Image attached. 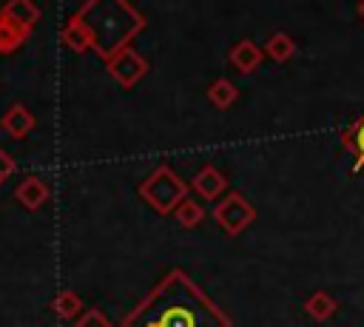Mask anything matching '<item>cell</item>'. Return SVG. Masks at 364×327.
<instances>
[{
	"mask_svg": "<svg viewBox=\"0 0 364 327\" xmlns=\"http://www.w3.org/2000/svg\"><path fill=\"white\" fill-rule=\"evenodd\" d=\"M0 125L6 128V134L9 136H14V139H23L31 128H34V117H31V111L26 108V105H20V102H14L6 114H3V119H0Z\"/></svg>",
	"mask_w": 364,
	"mask_h": 327,
	"instance_id": "obj_10",
	"label": "cell"
},
{
	"mask_svg": "<svg viewBox=\"0 0 364 327\" xmlns=\"http://www.w3.org/2000/svg\"><path fill=\"white\" fill-rule=\"evenodd\" d=\"M264 54H267L270 60H276V63H287V60L296 54V43H293L290 34L276 31V34L267 37V43H264Z\"/></svg>",
	"mask_w": 364,
	"mask_h": 327,
	"instance_id": "obj_14",
	"label": "cell"
},
{
	"mask_svg": "<svg viewBox=\"0 0 364 327\" xmlns=\"http://www.w3.org/2000/svg\"><path fill=\"white\" fill-rule=\"evenodd\" d=\"M139 196L156 210V213H173L188 199V182H182L168 165H159L142 185Z\"/></svg>",
	"mask_w": 364,
	"mask_h": 327,
	"instance_id": "obj_3",
	"label": "cell"
},
{
	"mask_svg": "<svg viewBox=\"0 0 364 327\" xmlns=\"http://www.w3.org/2000/svg\"><path fill=\"white\" fill-rule=\"evenodd\" d=\"M51 310L57 313V318L71 321V318H77V313L82 310V299H80L74 290H60V293L51 299Z\"/></svg>",
	"mask_w": 364,
	"mask_h": 327,
	"instance_id": "obj_16",
	"label": "cell"
},
{
	"mask_svg": "<svg viewBox=\"0 0 364 327\" xmlns=\"http://www.w3.org/2000/svg\"><path fill=\"white\" fill-rule=\"evenodd\" d=\"M341 145L353 154V173H364V111L341 131Z\"/></svg>",
	"mask_w": 364,
	"mask_h": 327,
	"instance_id": "obj_6",
	"label": "cell"
},
{
	"mask_svg": "<svg viewBox=\"0 0 364 327\" xmlns=\"http://www.w3.org/2000/svg\"><path fill=\"white\" fill-rule=\"evenodd\" d=\"M230 63H233V68L236 71H242V74H250V71H256L259 68V63H262V48L253 43V40H239V43H233V48H230Z\"/></svg>",
	"mask_w": 364,
	"mask_h": 327,
	"instance_id": "obj_9",
	"label": "cell"
},
{
	"mask_svg": "<svg viewBox=\"0 0 364 327\" xmlns=\"http://www.w3.org/2000/svg\"><path fill=\"white\" fill-rule=\"evenodd\" d=\"M355 11H358V17H361V23H364V0H358V6H355Z\"/></svg>",
	"mask_w": 364,
	"mask_h": 327,
	"instance_id": "obj_21",
	"label": "cell"
},
{
	"mask_svg": "<svg viewBox=\"0 0 364 327\" xmlns=\"http://www.w3.org/2000/svg\"><path fill=\"white\" fill-rule=\"evenodd\" d=\"M105 68H108V74H111L122 88H131V85H136V82L148 74V60H145L142 54H136L131 45H125V48H119V51L105 63Z\"/></svg>",
	"mask_w": 364,
	"mask_h": 327,
	"instance_id": "obj_5",
	"label": "cell"
},
{
	"mask_svg": "<svg viewBox=\"0 0 364 327\" xmlns=\"http://www.w3.org/2000/svg\"><path fill=\"white\" fill-rule=\"evenodd\" d=\"M60 37H63V43H65L71 51H77V54H80V51H85V48H94V45H91L88 31H85L74 17H71V20H68V26L60 31Z\"/></svg>",
	"mask_w": 364,
	"mask_h": 327,
	"instance_id": "obj_17",
	"label": "cell"
},
{
	"mask_svg": "<svg viewBox=\"0 0 364 327\" xmlns=\"http://www.w3.org/2000/svg\"><path fill=\"white\" fill-rule=\"evenodd\" d=\"M11 173H14V159H11V156H9V154L0 148V185H3V182H6Z\"/></svg>",
	"mask_w": 364,
	"mask_h": 327,
	"instance_id": "obj_20",
	"label": "cell"
},
{
	"mask_svg": "<svg viewBox=\"0 0 364 327\" xmlns=\"http://www.w3.org/2000/svg\"><path fill=\"white\" fill-rule=\"evenodd\" d=\"M236 97H239V88L230 80H225V77H219V80H213L208 85V100L216 108H230L236 102Z\"/></svg>",
	"mask_w": 364,
	"mask_h": 327,
	"instance_id": "obj_15",
	"label": "cell"
},
{
	"mask_svg": "<svg viewBox=\"0 0 364 327\" xmlns=\"http://www.w3.org/2000/svg\"><path fill=\"white\" fill-rule=\"evenodd\" d=\"M191 188H193L199 196H205V199H216V196L225 193V188H228V176H225L219 168L205 165V168H199V173H193Z\"/></svg>",
	"mask_w": 364,
	"mask_h": 327,
	"instance_id": "obj_7",
	"label": "cell"
},
{
	"mask_svg": "<svg viewBox=\"0 0 364 327\" xmlns=\"http://www.w3.org/2000/svg\"><path fill=\"white\" fill-rule=\"evenodd\" d=\"M14 196H17V202H20L23 208L37 210V208H43V205L48 202L51 191H48V185H46L43 179H37V176H26V179L17 185Z\"/></svg>",
	"mask_w": 364,
	"mask_h": 327,
	"instance_id": "obj_8",
	"label": "cell"
},
{
	"mask_svg": "<svg viewBox=\"0 0 364 327\" xmlns=\"http://www.w3.org/2000/svg\"><path fill=\"white\" fill-rule=\"evenodd\" d=\"M74 20L88 31L94 51L108 63L119 48L128 45V40L142 31L145 17L131 9L125 0H88Z\"/></svg>",
	"mask_w": 364,
	"mask_h": 327,
	"instance_id": "obj_2",
	"label": "cell"
},
{
	"mask_svg": "<svg viewBox=\"0 0 364 327\" xmlns=\"http://www.w3.org/2000/svg\"><path fill=\"white\" fill-rule=\"evenodd\" d=\"M304 310H307V316L313 321H330L336 316V310H338V301L327 290H316V293H310L304 299Z\"/></svg>",
	"mask_w": 364,
	"mask_h": 327,
	"instance_id": "obj_11",
	"label": "cell"
},
{
	"mask_svg": "<svg viewBox=\"0 0 364 327\" xmlns=\"http://www.w3.org/2000/svg\"><path fill=\"white\" fill-rule=\"evenodd\" d=\"M213 219L219 222V227L228 236H239L256 219V208L242 193H228L225 199H219L213 205Z\"/></svg>",
	"mask_w": 364,
	"mask_h": 327,
	"instance_id": "obj_4",
	"label": "cell"
},
{
	"mask_svg": "<svg viewBox=\"0 0 364 327\" xmlns=\"http://www.w3.org/2000/svg\"><path fill=\"white\" fill-rule=\"evenodd\" d=\"M119 327H233V321L188 273L171 270Z\"/></svg>",
	"mask_w": 364,
	"mask_h": 327,
	"instance_id": "obj_1",
	"label": "cell"
},
{
	"mask_svg": "<svg viewBox=\"0 0 364 327\" xmlns=\"http://www.w3.org/2000/svg\"><path fill=\"white\" fill-rule=\"evenodd\" d=\"M173 219H176L182 227H196V225L205 219V208H202L199 202H193V199H185V202L173 210Z\"/></svg>",
	"mask_w": 364,
	"mask_h": 327,
	"instance_id": "obj_18",
	"label": "cell"
},
{
	"mask_svg": "<svg viewBox=\"0 0 364 327\" xmlns=\"http://www.w3.org/2000/svg\"><path fill=\"white\" fill-rule=\"evenodd\" d=\"M74 327H111V321L105 318V313H102V310L91 307V310H85V313L77 318V324H74Z\"/></svg>",
	"mask_w": 364,
	"mask_h": 327,
	"instance_id": "obj_19",
	"label": "cell"
},
{
	"mask_svg": "<svg viewBox=\"0 0 364 327\" xmlns=\"http://www.w3.org/2000/svg\"><path fill=\"white\" fill-rule=\"evenodd\" d=\"M3 17L14 20L17 26H23V28L31 31V26L40 20V9H37L31 0H6V6H3Z\"/></svg>",
	"mask_w": 364,
	"mask_h": 327,
	"instance_id": "obj_12",
	"label": "cell"
},
{
	"mask_svg": "<svg viewBox=\"0 0 364 327\" xmlns=\"http://www.w3.org/2000/svg\"><path fill=\"white\" fill-rule=\"evenodd\" d=\"M28 34H31L28 28H23V26H17L14 20H9V17L0 14V54L17 51V48L26 43Z\"/></svg>",
	"mask_w": 364,
	"mask_h": 327,
	"instance_id": "obj_13",
	"label": "cell"
}]
</instances>
